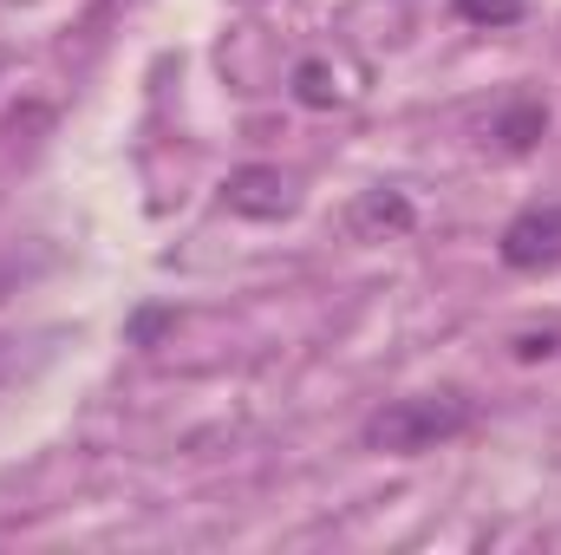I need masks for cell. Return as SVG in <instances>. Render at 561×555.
Listing matches in <instances>:
<instances>
[{"mask_svg": "<svg viewBox=\"0 0 561 555\" xmlns=\"http://www.w3.org/2000/svg\"><path fill=\"white\" fill-rule=\"evenodd\" d=\"M496 256H503V269H516V275L556 269L561 262V203H529L523 216H510L503 236H496Z\"/></svg>", "mask_w": 561, "mask_h": 555, "instance_id": "7a4b0ae2", "label": "cell"}, {"mask_svg": "<svg viewBox=\"0 0 561 555\" xmlns=\"http://www.w3.org/2000/svg\"><path fill=\"white\" fill-rule=\"evenodd\" d=\"M542 138H549V105L542 99H510L490 118V132H483V144H496L503 157H523V150H536Z\"/></svg>", "mask_w": 561, "mask_h": 555, "instance_id": "277c9868", "label": "cell"}, {"mask_svg": "<svg viewBox=\"0 0 561 555\" xmlns=\"http://www.w3.org/2000/svg\"><path fill=\"white\" fill-rule=\"evenodd\" d=\"M222 209L242 223H280V216H294V183L275 163H242L222 177Z\"/></svg>", "mask_w": 561, "mask_h": 555, "instance_id": "3957f363", "label": "cell"}, {"mask_svg": "<svg viewBox=\"0 0 561 555\" xmlns=\"http://www.w3.org/2000/svg\"><path fill=\"white\" fill-rule=\"evenodd\" d=\"M470 424H477V399L457 386H437V393H412V399H386L359 424V438L379 457H424V451L463 438Z\"/></svg>", "mask_w": 561, "mask_h": 555, "instance_id": "6da1fadb", "label": "cell"}, {"mask_svg": "<svg viewBox=\"0 0 561 555\" xmlns=\"http://www.w3.org/2000/svg\"><path fill=\"white\" fill-rule=\"evenodd\" d=\"M294 99H300L307 112H333V105H340L333 66H327V59H300V66H294Z\"/></svg>", "mask_w": 561, "mask_h": 555, "instance_id": "8992f818", "label": "cell"}, {"mask_svg": "<svg viewBox=\"0 0 561 555\" xmlns=\"http://www.w3.org/2000/svg\"><path fill=\"white\" fill-rule=\"evenodd\" d=\"M157 327H163V314H138V327H131V333H138V340H157Z\"/></svg>", "mask_w": 561, "mask_h": 555, "instance_id": "9c48e42d", "label": "cell"}, {"mask_svg": "<svg viewBox=\"0 0 561 555\" xmlns=\"http://www.w3.org/2000/svg\"><path fill=\"white\" fill-rule=\"evenodd\" d=\"M105 7H112V0H105Z\"/></svg>", "mask_w": 561, "mask_h": 555, "instance_id": "30bf717a", "label": "cell"}, {"mask_svg": "<svg viewBox=\"0 0 561 555\" xmlns=\"http://www.w3.org/2000/svg\"><path fill=\"white\" fill-rule=\"evenodd\" d=\"M346 229H353L359 242H386V236H405V229H412V203H405V190H366V196L353 203Z\"/></svg>", "mask_w": 561, "mask_h": 555, "instance_id": "5b68a950", "label": "cell"}, {"mask_svg": "<svg viewBox=\"0 0 561 555\" xmlns=\"http://www.w3.org/2000/svg\"><path fill=\"white\" fill-rule=\"evenodd\" d=\"M556 347H561V333H556V327H542V333H516V360H523V366H536V360H549Z\"/></svg>", "mask_w": 561, "mask_h": 555, "instance_id": "ba28073f", "label": "cell"}, {"mask_svg": "<svg viewBox=\"0 0 561 555\" xmlns=\"http://www.w3.org/2000/svg\"><path fill=\"white\" fill-rule=\"evenodd\" d=\"M457 7V20H470V26H516L523 20V0H450Z\"/></svg>", "mask_w": 561, "mask_h": 555, "instance_id": "52a82bcc", "label": "cell"}]
</instances>
